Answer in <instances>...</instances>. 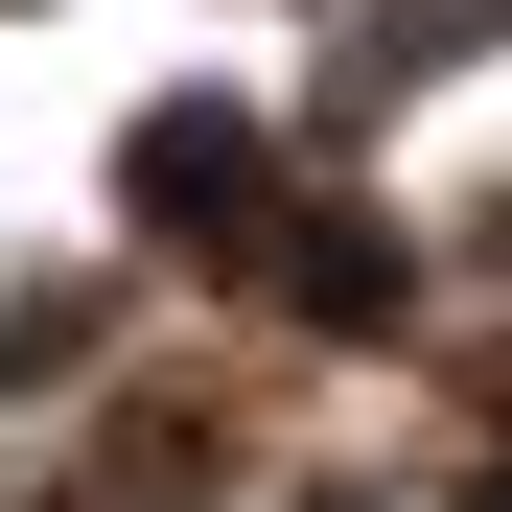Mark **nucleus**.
I'll return each instance as SVG.
<instances>
[{"label":"nucleus","mask_w":512,"mask_h":512,"mask_svg":"<svg viewBox=\"0 0 512 512\" xmlns=\"http://www.w3.org/2000/svg\"><path fill=\"white\" fill-rule=\"evenodd\" d=\"M140 210H163V233H233V210H256V140H233V117H163V140H140Z\"/></svg>","instance_id":"nucleus-1"}]
</instances>
